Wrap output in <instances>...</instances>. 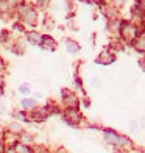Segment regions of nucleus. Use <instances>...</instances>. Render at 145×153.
<instances>
[{
    "label": "nucleus",
    "instance_id": "f257e3e1",
    "mask_svg": "<svg viewBox=\"0 0 145 153\" xmlns=\"http://www.w3.org/2000/svg\"><path fill=\"white\" fill-rule=\"evenodd\" d=\"M67 45H69V52H77L78 50V45L73 44V42H67Z\"/></svg>",
    "mask_w": 145,
    "mask_h": 153
},
{
    "label": "nucleus",
    "instance_id": "f03ea898",
    "mask_svg": "<svg viewBox=\"0 0 145 153\" xmlns=\"http://www.w3.org/2000/svg\"><path fill=\"white\" fill-rule=\"evenodd\" d=\"M136 48H139V50H145V39L139 41V42H136Z\"/></svg>",
    "mask_w": 145,
    "mask_h": 153
},
{
    "label": "nucleus",
    "instance_id": "7ed1b4c3",
    "mask_svg": "<svg viewBox=\"0 0 145 153\" xmlns=\"http://www.w3.org/2000/svg\"><path fill=\"white\" fill-rule=\"evenodd\" d=\"M34 102L33 100H24V106H33Z\"/></svg>",
    "mask_w": 145,
    "mask_h": 153
}]
</instances>
